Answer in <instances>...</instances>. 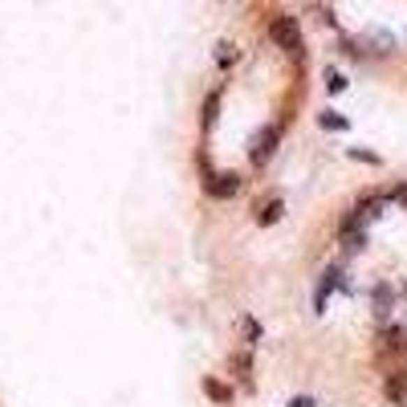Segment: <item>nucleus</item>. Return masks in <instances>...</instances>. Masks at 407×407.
I'll list each match as a JSON object with an SVG mask.
<instances>
[{"label": "nucleus", "mask_w": 407, "mask_h": 407, "mask_svg": "<svg viewBox=\"0 0 407 407\" xmlns=\"http://www.w3.org/2000/svg\"><path fill=\"white\" fill-rule=\"evenodd\" d=\"M204 391L212 395L216 404H228V399H232V391H228V387L220 383V379H212V375H204Z\"/></svg>", "instance_id": "nucleus-9"}, {"label": "nucleus", "mask_w": 407, "mask_h": 407, "mask_svg": "<svg viewBox=\"0 0 407 407\" xmlns=\"http://www.w3.org/2000/svg\"><path fill=\"white\" fill-rule=\"evenodd\" d=\"M289 407H313V399H310V395H293V399H289Z\"/></svg>", "instance_id": "nucleus-16"}, {"label": "nucleus", "mask_w": 407, "mask_h": 407, "mask_svg": "<svg viewBox=\"0 0 407 407\" xmlns=\"http://www.w3.org/2000/svg\"><path fill=\"white\" fill-rule=\"evenodd\" d=\"M281 212H286V204H281V200H269L261 212H257V224L269 228V224H277V220H281Z\"/></svg>", "instance_id": "nucleus-8"}, {"label": "nucleus", "mask_w": 407, "mask_h": 407, "mask_svg": "<svg viewBox=\"0 0 407 407\" xmlns=\"http://www.w3.org/2000/svg\"><path fill=\"white\" fill-rule=\"evenodd\" d=\"M318 126H322V131H346L350 119H346V114H338V110H322V114H318Z\"/></svg>", "instance_id": "nucleus-6"}, {"label": "nucleus", "mask_w": 407, "mask_h": 407, "mask_svg": "<svg viewBox=\"0 0 407 407\" xmlns=\"http://www.w3.org/2000/svg\"><path fill=\"white\" fill-rule=\"evenodd\" d=\"M216 110H220V94H212L208 102H204V114H200V126L204 131H212V122H216Z\"/></svg>", "instance_id": "nucleus-10"}, {"label": "nucleus", "mask_w": 407, "mask_h": 407, "mask_svg": "<svg viewBox=\"0 0 407 407\" xmlns=\"http://www.w3.org/2000/svg\"><path fill=\"white\" fill-rule=\"evenodd\" d=\"M383 346H387V350H399V346H407V330H404V326H399V330H395V326H391V330H383Z\"/></svg>", "instance_id": "nucleus-11"}, {"label": "nucleus", "mask_w": 407, "mask_h": 407, "mask_svg": "<svg viewBox=\"0 0 407 407\" xmlns=\"http://www.w3.org/2000/svg\"><path fill=\"white\" fill-rule=\"evenodd\" d=\"M330 289H346V281H342V269H326V273H322V281H318V293H313V306H318V310L326 306Z\"/></svg>", "instance_id": "nucleus-4"}, {"label": "nucleus", "mask_w": 407, "mask_h": 407, "mask_svg": "<svg viewBox=\"0 0 407 407\" xmlns=\"http://www.w3.org/2000/svg\"><path fill=\"white\" fill-rule=\"evenodd\" d=\"M216 61H220V66H232V61H237V53H232V45H228V41L220 45V53H216Z\"/></svg>", "instance_id": "nucleus-15"}, {"label": "nucleus", "mask_w": 407, "mask_h": 407, "mask_svg": "<svg viewBox=\"0 0 407 407\" xmlns=\"http://www.w3.org/2000/svg\"><path fill=\"white\" fill-rule=\"evenodd\" d=\"M326 90H330V94H342V90H346V77L338 70H326Z\"/></svg>", "instance_id": "nucleus-12"}, {"label": "nucleus", "mask_w": 407, "mask_h": 407, "mask_svg": "<svg viewBox=\"0 0 407 407\" xmlns=\"http://www.w3.org/2000/svg\"><path fill=\"white\" fill-rule=\"evenodd\" d=\"M391 302H395V289L387 286V281H379V286H375V313L383 318V313L391 310Z\"/></svg>", "instance_id": "nucleus-7"}, {"label": "nucleus", "mask_w": 407, "mask_h": 407, "mask_svg": "<svg viewBox=\"0 0 407 407\" xmlns=\"http://www.w3.org/2000/svg\"><path fill=\"white\" fill-rule=\"evenodd\" d=\"M244 188V175L240 171H212L208 179H204V192L212 195V200H228V195H237Z\"/></svg>", "instance_id": "nucleus-2"}, {"label": "nucleus", "mask_w": 407, "mask_h": 407, "mask_svg": "<svg viewBox=\"0 0 407 407\" xmlns=\"http://www.w3.org/2000/svg\"><path fill=\"white\" fill-rule=\"evenodd\" d=\"M273 147H277V126H265L261 135H257V139H253V151H249V155H253V163H257V168H261L265 159H269V155H273Z\"/></svg>", "instance_id": "nucleus-3"}, {"label": "nucleus", "mask_w": 407, "mask_h": 407, "mask_svg": "<svg viewBox=\"0 0 407 407\" xmlns=\"http://www.w3.org/2000/svg\"><path fill=\"white\" fill-rule=\"evenodd\" d=\"M391 200H404V204H407V188H395V192H391Z\"/></svg>", "instance_id": "nucleus-17"}, {"label": "nucleus", "mask_w": 407, "mask_h": 407, "mask_svg": "<svg viewBox=\"0 0 407 407\" xmlns=\"http://www.w3.org/2000/svg\"><path fill=\"white\" fill-rule=\"evenodd\" d=\"M244 338H249V346H253V342H261V326H257L253 318H244Z\"/></svg>", "instance_id": "nucleus-14"}, {"label": "nucleus", "mask_w": 407, "mask_h": 407, "mask_svg": "<svg viewBox=\"0 0 407 407\" xmlns=\"http://www.w3.org/2000/svg\"><path fill=\"white\" fill-rule=\"evenodd\" d=\"M269 37L286 49V53H302V24H297V17H286V13H281V17H273Z\"/></svg>", "instance_id": "nucleus-1"}, {"label": "nucleus", "mask_w": 407, "mask_h": 407, "mask_svg": "<svg viewBox=\"0 0 407 407\" xmlns=\"http://www.w3.org/2000/svg\"><path fill=\"white\" fill-rule=\"evenodd\" d=\"M350 159H359V163H371V168H379V163H383L375 151H362V147H350Z\"/></svg>", "instance_id": "nucleus-13"}, {"label": "nucleus", "mask_w": 407, "mask_h": 407, "mask_svg": "<svg viewBox=\"0 0 407 407\" xmlns=\"http://www.w3.org/2000/svg\"><path fill=\"white\" fill-rule=\"evenodd\" d=\"M383 391H387V399H391L395 407H404L407 404V371H391Z\"/></svg>", "instance_id": "nucleus-5"}]
</instances>
